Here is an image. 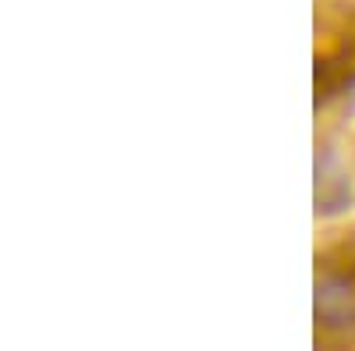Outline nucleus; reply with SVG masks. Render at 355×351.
Returning a JSON list of instances; mask_svg holds the SVG:
<instances>
[{
	"mask_svg": "<svg viewBox=\"0 0 355 351\" xmlns=\"http://www.w3.org/2000/svg\"><path fill=\"white\" fill-rule=\"evenodd\" d=\"M316 316L327 327H348L355 319V295L345 280H323L316 287Z\"/></svg>",
	"mask_w": 355,
	"mask_h": 351,
	"instance_id": "nucleus-1",
	"label": "nucleus"
}]
</instances>
